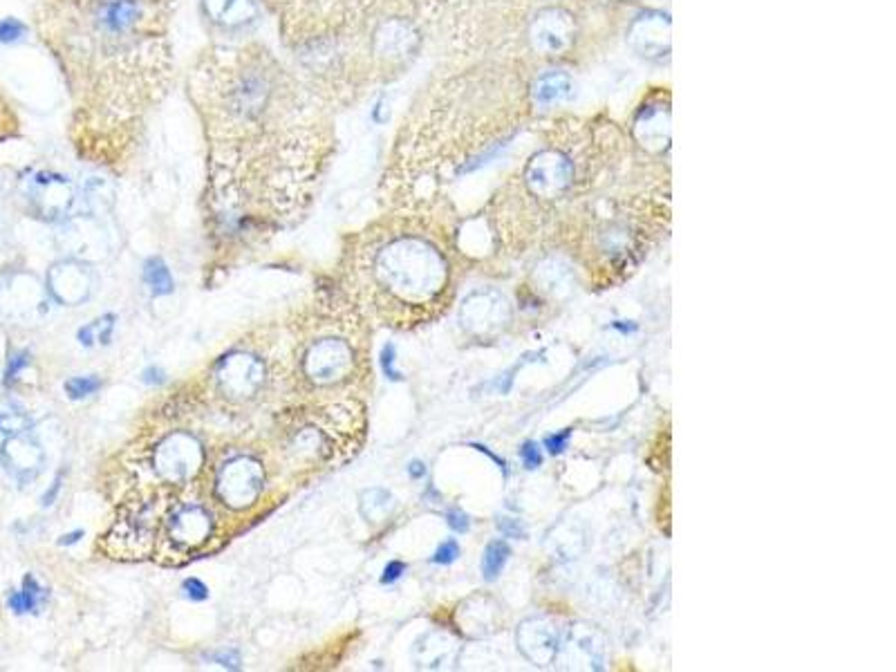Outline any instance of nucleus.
Listing matches in <instances>:
<instances>
[{"label":"nucleus","mask_w":896,"mask_h":672,"mask_svg":"<svg viewBox=\"0 0 896 672\" xmlns=\"http://www.w3.org/2000/svg\"><path fill=\"white\" fill-rule=\"evenodd\" d=\"M189 95L204 124L220 233L272 235L297 222L332 153L328 104L258 43L206 50Z\"/></svg>","instance_id":"1"},{"label":"nucleus","mask_w":896,"mask_h":672,"mask_svg":"<svg viewBox=\"0 0 896 672\" xmlns=\"http://www.w3.org/2000/svg\"><path fill=\"white\" fill-rule=\"evenodd\" d=\"M83 144H128L171 78V0H54Z\"/></svg>","instance_id":"2"},{"label":"nucleus","mask_w":896,"mask_h":672,"mask_svg":"<svg viewBox=\"0 0 896 672\" xmlns=\"http://www.w3.org/2000/svg\"><path fill=\"white\" fill-rule=\"evenodd\" d=\"M455 249L423 209L381 215L349 235L339 260V292L368 323L415 330L444 316L455 298Z\"/></svg>","instance_id":"3"},{"label":"nucleus","mask_w":896,"mask_h":672,"mask_svg":"<svg viewBox=\"0 0 896 672\" xmlns=\"http://www.w3.org/2000/svg\"><path fill=\"white\" fill-rule=\"evenodd\" d=\"M381 0H269L285 47L325 104H349L372 77Z\"/></svg>","instance_id":"4"},{"label":"nucleus","mask_w":896,"mask_h":672,"mask_svg":"<svg viewBox=\"0 0 896 672\" xmlns=\"http://www.w3.org/2000/svg\"><path fill=\"white\" fill-rule=\"evenodd\" d=\"M280 355H267L274 388L292 404L361 399L372 384L370 323L341 296L321 298L289 323Z\"/></svg>","instance_id":"5"},{"label":"nucleus","mask_w":896,"mask_h":672,"mask_svg":"<svg viewBox=\"0 0 896 672\" xmlns=\"http://www.w3.org/2000/svg\"><path fill=\"white\" fill-rule=\"evenodd\" d=\"M226 516L206 480L171 487L132 489L121 495L117 518L99 541L101 552L120 561L182 565L224 541Z\"/></svg>","instance_id":"6"},{"label":"nucleus","mask_w":896,"mask_h":672,"mask_svg":"<svg viewBox=\"0 0 896 672\" xmlns=\"http://www.w3.org/2000/svg\"><path fill=\"white\" fill-rule=\"evenodd\" d=\"M366 406L361 399L305 401L285 406L274 421V446L292 473L337 469L366 441Z\"/></svg>","instance_id":"7"},{"label":"nucleus","mask_w":896,"mask_h":672,"mask_svg":"<svg viewBox=\"0 0 896 672\" xmlns=\"http://www.w3.org/2000/svg\"><path fill=\"white\" fill-rule=\"evenodd\" d=\"M209 469V450L195 433L184 429L160 430L130 446L124 458V475L132 480L124 493L141 487H184L198 482Z\"/></svg>","instance_id":"8"},{"label":"nucleus","mask_w":896,"mask_h":672,"mask_svg":"<svg viewBox=\"0 0 896 672\" xmlns=\"http://www.w3.org/2000/svg\"><path fill=\"white\" fill-rule=\"evenodd\" d=\"M209 395L223 406L243 408L263 399L274 388L269 357L260 347L238 346L211 366Z\"/></svg>","instance_id":"9"},{"label":"nucleus","mask_w":896,"mask_h":672,"mask_svg":"<svg viewBox=\"0 0 896 672\" xmlns=\"http://www.w3.org/2000/svg\"><path fill=\"white\" fill-rule=\"evenodd\" d=\"M206 487L215 502L229 513H245L258 507L267 487V462L254 449H224L206 469Z\"/></svg>","instance_id":"10"},{"label":"nucleus","mask_w":896,"mask_h":672,"mask_svg":"<svg viewBox=\"0 0 896 672\" xmlns=\"http://www.w3.org/2000/svg\"><path fill=\"white\" fill-rule=\"evenodd\" d=\"M21 186L23 198L36 218L57 222V220L68 218L75 209V189H72L70 180L63 175L52 173V171H38L23 180Z\"/></svg>","instance_id":"11"},{"label":"nucleus","mask_w":896,"mask_h":672,"mask_svg":"<svg viewBox=\"0 0 896 672\" xmlns=\"http://www.w3.org/2000/svg\"><path fill=\"white\" fill-rule=\"evenodd\" d=\"M46 284L54 301L68 307H77L95 294L97 276L90 264H86L83 260L66 258L52 264Z\"/></svg>","instance_id":"12"},{"label":"nucleus","mask_w":896,"mask_h":672,"mask_svg":"<svg viewBox=\"0 0 896 672\" xmlns=\"http://www.w3.org/2000/svg\"><path fill=\"white\" fill-rule=\"evenodd\" d=\"M0 462H3L7 473L16 482L27 484L41 473L43 462H46V453H43L38 441L27 438L26 433H18L3 439V444H0Z\"/></svg>","instance_id":"13"},{"label":"nucleus","mask_w":896,"mask_h":672,"mask_svg":"<svg viewBox=\"0 0 896 672\" xmlns=\"http://www.w3.org/2000/svg\"><path fill=\"white\" fill-rule=\"evenodd\" d=\"M531 41L536 50L554 57L563 54L574 41V18L563 9H543L531 23Z\"/></svg>","instance_id":"14"},{"label":"nucleus","mask_w":896,"mask_h":672,"mask_svg":"<svg viewBox=\"0 0 896 672\" xmlns=\"http://www.w3.org/2000/svg\"><path fill=\"white\" fill-rule=\"evenodd\" d=\"M202 14L224 34H245L260 21L258 0H202Z\"/></svg>","instance_id":"15"},{"label":"nucleus","mask_w":896,"mask_h":672,"mask_svg":"<svg viewBox=\"0 0 896 672\" xmlns=\"http://www.w3.org/2000/svg\"><path fill=\"white\" fill-rule=\"evenodd\" d=\"M630 46L646 58H663L671 52V21L668 16L650 12L639 16L630 27Z\"/></svg>","instance_id":"16"},{"label":"nucleus","mask_w":896,"mask_h":672,"mask_svg":"<svg viewBox=\"0 0 896 672\" xmlns=\"http://www.w3.org/2000/svg\"><path fill=\"white\" fill-rule=\"evenodd\" d=\"M634 135H637L639 144L650 153H662L668 149L671 141V110L668 106L654 104L643 108L639 112L637 121H634Z\"/></svg>","instance_id":"17"},{"label":"nucleus","mask_w":896,"mask_h":672,"mask_svg":"<svg viewBox=\"0 0 896 672\" xmlns=\"http://www.w3.org/2000/svg\"><path fill=\"white\" fill-rule=\"evenodd\" d=\"M572 78H569L565 72H547L536 81L534 88V97L540 106H554V104H563L565 99L572 97Z\"/></svg>","instance_id":"18"},{"label":"nucleus","mask_w":896,"mask_h":672,"mask_svg":"<svg viewBox=\"0 0 896 672\" xmlns=\"http://www.w3.org/2000/svg\"><path fill=\"white\" fill-rule=\"evenodd\" d=\"M453 650V641L440 632H431V635L422 636L415 646V659L417 666L422 668H440L442 661L446 659L448 652Z\"/></svg>","instance_id":"19"},{"label":"nucleus","mask_w":896,"mask_h":672,"mask_svg":"<svg viewBox=\"0 0 896 672\" xmlns=\"http://www.w3.org/2000/svg\"><path fill=\"white\" fill-rule=\"evenodd\" d=\"M46 596H47V592L43 590L41 583H38L36 578L29 574V576H26V581H23L21 590H16V592H12V594H9L7 605H9V610L14 612V615H29V612L41 610L43 603H46Z\"/></svg>","instance_id":"20"},{"label":"nucleus","mask_w":896,"mask_h":672,"mask_svg":"<svg viewBox=\"0 0 896 672\" xmlns=\"http://www.w3.org/2000/svg\"><path fill=\"white\" fill-rule=\"evenodd\" d=\"M359 509H361V516L368 522H386L392 516V512H395V498L386 489H368V491L361 493Z\"/></svg>","instance_id":"21"},{"label":"nucleus","mask_w":896,"mask_h":672,"mask_svg":"<svg viewBox=\"0 0 896 672\" xmlns=\"http://www.w3.org/2000/svg\"><path fill=\"white\" fill-rule=\"evenodd\" d=\"M141 276H144L146 287L151 289L152 296H169V294H173L175 281L173 276H171L169 264H166L160 256H152L146 260Z\"/></svg>","instance_id":"22"},{"label":"nucleus","mask_w":896,"mask_h":672,"mask_svg":"<svg viewBox=\"0 0 896 672\" xmlns=\"http://www.w3.org/2000/svg\"><path fill=\"white\" fill-rule=\"evenodd\" d=\"M115 323H117L115 314H103V316L95 318V321L88 323L86 327L78 330V341H81V346L86 347L108 346L112 338V332H115Z\"/></svg>","instance_id":"23"},{"label":"nucleus","mask_w":896,"mask_h":672,"mask_svg":"<svg viewBox=\"0 0 896 672\" xmlns=\"http://www.w3.org/2000/svg\"><path fill=\"white\" fill-rule=\"evenodd\" d=\"M509 544L505 541H494L486 544L484 556H482V576L486 581H495L498 574L505 569L506 561H509Z\"/></svg>","instance_id":"24"},{"label":"nucleus","mask_w":896,"mask_h":672,"mask_svg":"<svg viewBox=\"0 0 896 672\" xmlns=\"http://www.w3.org/2000/svg\"><path fill=\"white\" fill-rule=\"evenodd\" d=\"M99 388H101V379L97 375L72 377L70 381H66V392L70 399H86V397L95 395Z\"/></svg>","instance_id":"25"},{"label":"nucleus","mask_w":896,"mask_h":672,"mask_svg":"<svg viewBox=\"0 0 896 672\" xmlns=\"http://www.w3.org/2000/svg\"><path fill=\"white\" fill-rule=\"evenodd\" d=\"M29 429V417L23 415L21 410L14 408H0V435L9 438V435L26 433Z\"/></svg>","instance_id":"26"},{"label":"nucleus","mask_w":896,"mask_h":672,"mask_svg":"<svg viewBox=\"0 0 896 672\" xmlns=\"http://www.w3.org/2000/svg\"><path fill=\"white\" fill-rule=\"evenodd\" d=\"M27 27L18 18H5L0 21V43H16L26 36Z\"/></svg>","instance_id":"27"},{"label":"nucleus","mask_w":896,"mask_h":672,"mask_svg":"<svg viewBox=\"0 0 896 672\" xmlns=\"http://www.w3.org/2000/svg\"><path fill=\"white\" fill-rule=\"evenodd\" d=\"M29 366V355L27 352H14L12 357H9V366H7V372H5V384H14V381L18 379V375L23 372V367H27Z\"/></svg>","instance_id":"28"},{"label":"nucleus","mask_w":896,"mask_h":672,"mask_svg":"<svg viewBox=\"0 0 896 672\" xmlns=\"http://www.w3.org/2000/svg\"><path fill=\"white\" fill-rule=\"evenodd\" d=\"M457 556H460V544L451 538V541L442 543L440 547H437L435 556H432V563H437V565H451V563L457 561Z\"/></svg>","instance_id":"29"},{"label":"nucleus","mask_w":896,"mask_h":672,"mask_svg":"<svg viewBox=\"0 0 896 672\" xmlns=\"http://www.w3.org/2000/svg\"><path fill=\"white\" fill-rule=\"evenodd\" d=\"M379 361H381V370H383V375L388 377V379H392V381L401 379L399 370H395V346H392V343H386V346H383Z\"/></svg>","instance_id":"30"},{"label":"nucleus","mask_w":896,"mask_h":672,"mask_svg":"<svg viewBox=\"0 0 896 672\" xmlns=\"http://www.w3.org/2000/svg\"><path fill=\"white\" fill-rule=\"evenodd\" d=\"M182 592H184V596L191 598V601H204V598H209V587H206L200 578H186V581L182 583Z\"/></svg>","instance_id":"31"},{"label":"nucleus","mask_w":896,"mask_h":672,"mask_svg":"<svg viewBox=\"0 0 896 672\" xmlns=\"http://www.w3.org/2000/svg\"><path fill=\"white\" fill-rule=\"evenodd\" d=\"M206 659L209 661H215V664H220L223 668H240V655H238V650H220V652H211V655H206Z\"/></svg>","instance_id":"32"},{"label":"nucleus","mask_w":896,"mask_h":672,"mask_svg":"<svg viewBox=\"0 0 896 672\" xmlns=\"http://www.w3.org/2000/svg\"><path fill=\"white\" fill-rule=\"evenodd\" d=\"M520 458H523L526 469H538V466L543 464L538 444H534V441H526L523 449H520Z\"/></svg>","instance_id":"33"},{"label":"nucleus","mask_w":896,"mask_h":672,"mask_svg":"<svg viewBox=\"0 0 896 672\" xmlns=\"http://www.w3.org/2000/svg\"><path fill=\"white\" fill-rule=\"evenodd\" d=\"M446 522L448 527L455 529V532L460 533H464L466 529H469V516H466L464 512H460V509H451V512L446 513Z\"/></svg>","instance_id":"34"},{"label":"nucleus","mask_w":896,"mask_h":672,"mask_svg":"<svg viewBox=\"0 0 896 672\" xmlns=\"http://www.w3.org/2000/svg\"><path fill=\"white\" fill-rule=\"evenodd\" d=\"M569 435H572V430H563V433H558V435H551V438L545 439V446H547V450L549 453H563L565 449H568V441H569Z\"/></svg>","instance_id":"35"},{"label":"nucleus","mask_w":896,"mask_h":672,"mask_svg":"<svg viewBox=\"0 0 896 672\" xmlns=\"http://www.w3.org/2000/svg\"><path fill=\"white\" fill-rule=\"evenodd\" d=\"M406 572V565H403L401 561H392V563H388L386 569H383V576H381V583L383 585H388V583H395L397 578H401V574Z\"/></svg>","instance_id":"36"},{"label":"nucleus","mask_w":896,"mask_h":672,"mask_svg":"<svg viewBox=\"0 0 896 672\" xmlns=\"http://www.w3.org/2000/svg\"><path fill=\"white\" fill-rule=\"evenodd\" d=\"M141 381H144V384H149V386H161L166 381V372L161 370V367L151 366V367H146L144 372H141Z\"/></svg>","instance_id":"37"},{"label":"nucleus","mask_w":896,"mask_h":672,"mask_svg":"<svg viewBox=\"0 0 896 672\" xmlns=\"http://www.w3.org/2000/svg\"><path fill=\"white\" fill-rule=\"evenodd\" d=\"M61 487H63V473H58V475H57V480H54V482H52L50 491H46V493H43V500H41V502H43V507H52V504H54V500H57L58 491H61Z\"/></svg>","instance_id":"38"},{"label":"nucleus","mask_w":896,"mask_h":672,"mask_svg":"<svg viewBox=\"0 0 896 672\" xmlns=\"http://www.w3.org/2000/svg\"><path fill=\"white\" fill-rule=\"evenodd\" d=\"M498 527L506 533V536H514V538L523 536V529H520V524L514 522V520H502Z\"/></svg>","instance_id":"39"},{"label":"nucleus","mask_w":896,"mask_h":672,"mask_svg":"<svg viewBox=\"0 0 896 672\" xmlns=\"http://www.w3.org/2000/svg\"><path fill=\"white\" fill-rule=\"evenodd\" d=\"M408 473H411V478H415V480H420L426 475V466H423L422 462H411L408 464Z\"/></svg>","instance_id":"40"},{"label":"nucleus","mask_w":896,"mask_h":672,"mask_svg":"<svg viewBox=\"0 0 896 672\" xmlns=\"http://www.w3.org/2000/svg\"><path fill=\"white\" fill-rule=\"evenodd\" d=\"M83 536V532H75V533H68V536H63L61 541H58V544H75L78 543V538Z\"/></svg>","instance_id":"41"},{"label":"nucleus","mask_w":896,"mask_h":672,"mask_svg":"<svg viewBox=\"0 0 896 672\" xmlns=\"http://www.w3.org/2000/svg\"><path fill=\"white\" fill-rule=\"evenodd\" d=\"M265 3H269V0H265Z\"/></svg>","instance_id":"42"}]
</instances>
